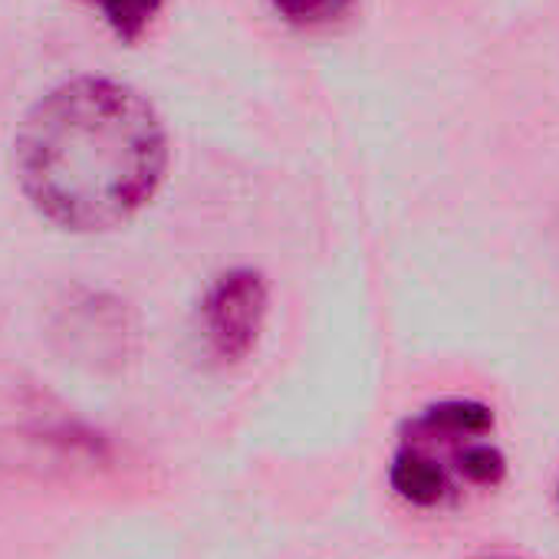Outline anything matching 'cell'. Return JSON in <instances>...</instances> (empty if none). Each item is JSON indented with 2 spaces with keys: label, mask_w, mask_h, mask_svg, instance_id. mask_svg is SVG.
I'll return each mask as SVG.
<instances>
[{
  "label": "cell",
  "mask_w": 559,
  "mask_h": 559,
  "mask_svg": "<svg viewBox=\"0 0 559 559\" xmlns=\"http://www.w3.org/2000/svg\"><path fill=\"white\" fill-rule=\"evenodd\" d=\"M155 109L112 80H76L34 106L17 135V175L34 207L67 230L129 221L165 175Z\"/></svg>",
  "instance_id": "obj_1"
},
{
  "label": "cell",
  "mask_w": 559,
  "mask_h": 559,
  "mask_svg": "<svg viewBox=\"0 0 559 559\" xmlns=\"http://www.w3.org/2000/svg\"><path fill=\"white\" fill-rule=\"evenodd\" d=\"M266 284L253 270H230L214 280L201 300V333L221 362L243 359L266 320Z\"/></svg>",
  "instance_id": "obj_2"
},
{
  "label": "cell",
  "mask_w": 559,
  "mask_h": 559,
  "mask_svg": "<svg viewBox=\"0 0 559 559\" xmlns=\"http://www.w3.org/2000/svg\"><path fill=\"white\" fill-rule=\"evenodd\" d=\"M90 4L103 11V17L122 40H139L158 17L165 0H90Z\"/></svg>",
  "instance_id": "obj_3"
},
{
  "label": "cell",
  "mask_w": 559,
  "mask_h": 559,
  "mask_svg": "<svg viewBox=\"0 0 559 559\" xmlns=\"http://www.w3.org/2000/svg\"><path fill=\"white\" fill-rule=\"evenodd\" d=\"M273 8L297 27H326L349 14L353 0H273Z\"/></svg>",
  "instance_id": "obj_4"
}]
</instances>
